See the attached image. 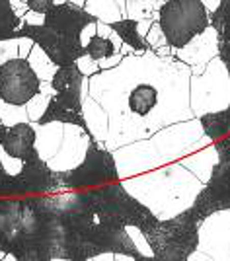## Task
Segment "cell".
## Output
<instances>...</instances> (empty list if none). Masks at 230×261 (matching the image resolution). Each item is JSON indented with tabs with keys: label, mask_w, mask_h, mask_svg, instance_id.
Instances as JSON below:
<instances>
[{
	"label": "cell",
	"mask_w": 230,
	"mask_h": 261,
	"mask_svg": "<svg viewBox=\"0 0 230 261\" xmlns=\"http://www.w3.org/2000/svg\"><path fill=\"white\" fill-rule=\"evenodd\" d=\"M123 187L158 218H172L191 207L203 184L180 162L121 179Z\"/></svg>",
	"instance_id": "6da1fadb"
},
{
	"label": "cell",
	"mask_w": 230,
	"mask_h": 261,
	"mask_svg": "<svg viewBox=\"0 0 230 261\" xmlns=\"http://www.w3.org/2000/svg\"><path fill=\"white\" fill-rule=\"evenodd\" d=\"M199 224L201 222L195 215L187 208L166 220L154 217L141 230L152 248L156 261H187L197 250Z\"/></svg>",
	"instance_id": "7a4b0ae2"
},
{
	"label": "cell",
	"mask_w": 230,
	"mask_h": 261,
	"mask_svg": "<svg viewBox=\"0 0 230 261\" xmlns=\"http://www.w3.org/2000/svg\"><path fill=\"white\" fill-rule=\"evenodd\" d=\"M158 23L168 45L182 49L211 25V14L201 0H164L158 12Z\"/></svg>",
	"instance_id": "3957f363"
},
{
	"label": "cell",
	"mask_w": 230,
	"mask_h": 261,
	"mask_svg": "<svg viewBox=\"0 0 230 261\" xmlns=\"http://www.w3.org/2000/svg\"><path fill=\"white\" fill-rule=\"evenodd\" d=\"M230 106V72L220 57H215L201 74L189 78V108L193 117L222 111Z\"/></svg>",
	"instance_id": "277c9868"
},
{
	"label": "cell",
	"mask_w": 230,
	"mask_h": 261,
	"mask_svg": "<svg viewBox=\"0 0 230 261\" xmlns=\"http://www.w3.org/2000/svg\"><path fill=\"white\" fill-rule=\"evenodd\" d=\"M57 179H59L61 191H80V189L119 181L113 150L92 139L84 160L68 172H57Z\"/></svg>",
	"instance_id": "5b68a950"
},
{
	"label": "cell",
	"mask_w": 230,
	"mask_h": 261,
	"mask_svg": "<svg viewBox=\"0 0 230 261\" xmlns=\"http://www.w3.org/2000/svg\"><path fill=\"white\" fill-rule=\"evenodd\" d=\"M148 141L152 142L162 166L170 162H177L180 158L195 152V150H201L213 142L205 135L199 117L170 123L162 129L154 130L148 137Z\"/></svg>",
	"instance_id": "8992f818"
},
{
	"label": "cell",
	"mask_w": 230,
	"mask_h": 261,
	"mask_svg": "<svg viewBox=\"0 0 230 261\" xmlns=\"http://www.w3.org/2000/svg\"><path fill=\"white\" fill-rule=\"evenodd\" d=\"M187 261H230V208H220L199 224V244Z\"/></svg>",
	"instance_id": "52a82bcc"
},
{
	"label": "cell",
	"mask_w": 230,
	"mask_h": 261,
	"mask_svg": "<svg viewBox=\"0 0 230 261\" xmlns=\"http://www.w3.org/2000/svg\"><path fill=\"white\" fill-rule=\"evenodd\" d=\"M41 86L28 59L14 57L0 66V96L14 106H25Z\"/></svg>",
	"instance_id": "ba28073f"
},
{
	"label": "cell",
	"mask_w": 230,
	"mask_h": 261,
	"mask_svg": "<svg viewBox=\"0 0 230 261\" xmlns=\"http://www.w3.org/2000/svg\"><path fill=\"white\" fill-rule=\"evenodd\" d=\"M16 37H32L35 43L51 57V61L57 66L72 65L80 55H84V47L80 45L78 37H66L61 33L53 32L45 23L41 25H30L22 23L16 30Z\"/></svg>",
	"instance_id": "9c48e42d"
},
{
	"label": "cell",
	"mask_w": 230,
	"mask_h": 261,
	"mask_svg": "<svg viewBox=\"0 0 230 261\" xmlns=\"http://www.w3.org/2000/svg\"><path fill=\"white\" fill-rule=\"evenodd\" d=\"M113 158H115L119 179L144 174V172H150L154 168L162 166L158 154L154 150L152 142L148 141V139H141V141L129 142L125 146L115 148L113 150Z\"/></svg>",
	"instance_id": "30bf717a"
},
{
	"label": "cell",
	"mask_w": 230,
	"mask_h": 261,
	"mask_svg": "<svg viewBox=\"0 0 230 261\" xmlns=\"http://www.w3.org/2000/svg\"><path fill=\"white\" fill-rule=\"evenodd\" d=\"M90 142H92V137L88 135V130H84L78 125H72V123H65L63 142L55 156L51 160H47L49 168L53 172H68V170L76 168L78 164L84 160Z\"/></svg>",
	"instance_id": "8fae6325"
},
{
	"label": "cell",
	"mask_w": 230,
	"mask_h": 261,
	"mask_svg": "<svg viewBox=\"0 0 230 261\" xmlns=\"http://www.w3.org/2000/svg\"><path fill=\"white\" fill-rule=\"evenodd\" d=\"M23 195H49V193H61L57 172L49 168V164L33 150L28 160H23L22 172L18 174Z\"/></svg>",
	"instance_id": "7c38bea8"
},
{
	"label": "cell",
	"mask_w": 230,
	"mask_h": 261,
	"mask_svg": "<svg viewBox=\"0 0 230 261\" xmlns=\"http://www.w3.org/2000/svg\"><path fill=\"white\" fill-rule=\"evenodd\" d=\"M215 57H219V39L213 25L195 35L182 49H175V59L189 66L191 74H201Z\"/></svg>",
	"instance_id": "4fadbf2b"
},
{
	"label": "cell",
	"mask_w": 230,
	"mask_h": 261,
	"mask_svg": "<svg viewBox=\"0 0 230 261\" xmlns=\"http://www.w3.org/2000/svg\"><path fill=\"white\" fill-rule=\"evenodd\" d=\"M94 20L96 18L90 12H86L84 6H78L74 2L53 4L45 12V25L66 37H78L82 28Z\"/></svg>",
	"instance_id": "5bb4252c"
},
{
	"label": "cell",
	"mask_w": 230,
	"mask_h": 261,
	"mask_svg": "<svg viewBox=\"0 0 230 261\" xmlns=\"http://www.w3.org/2000/svg\"><path fill=\"white\" fill-rule=\"evenodd\" d=\"M49 121L72 123V125H78L84 130H88L84 115H82V99L78 94H72V92H55L53 94L45 113L37 123H49Z\"/></svg>",
	"instance_id": "9a60e30c"
},
{
	"label": "cell",
	"mask_w": 230,
	"mask_h": 261,
	"mask_svg": "<svg viewBox=\"0 0 230 261\" xmlns=\"http://www.w3.org/2000/svg\"><path fill=\"white\" fill-rule=\"evenodd\" d=\"M80 99H82V115L86 121L88 135L94 141L106 144L108 141V129H110V117L108 111L101 108L98 99L90 96V88H88V76H84L82 90H80Z\"/></svg>",
	"instance_id": "2e32d148"
},
{
	"label": "cell",
	"mask_w": 230,
	"mask_h": 261,
	"mask_svg": "<svg viewBox=\"0 0 230 261\" xmlns=\"http://www.w3.org/2000/svg\"><path fill=\"white\" fill-rule=\"evenodd\" d=\"M2 148L14 158L28 160L35 150V129L32 121H23L8 127L6 137L2 141Z\"/></svg>",
	"instance_id": "e0dca14e"
},
{
	"label": "cell",
	"mask_w": 230,
	"mask_h": 261,
	"mask_svg": "<svg viewBox=\"0 0 230 261\" xmlns=\"http://www.w3.org/2000/svg\"><path fill=\"white\" fill-rule=\"evenodd\" d=\"M33 129H35V150L47 162L55 156L61 142H63L65 123H61V121L33 123Z\"/></svg>",
	"instance_id": "ac0fdd59"
},
{
	"label": "cell",
	"mask_w": 230,
	"mask_h": 261,
	"mask_svg": "<svg viewBox=\"0 0 230 261\" xmlns=\"http://www.w3.org/2000/svg\"><path fill=\"white\" fill-rule=\"evenodd\" d=\"M177 162L182 164L184 168H187L191 174L197 177L201 184L205 185L209 181V177L213 174L215 166L219 164V150L215 146V142L207 144L205 148L195 150V152L187 154L184 158H180Z\"/></svg>",
	"instance_id": "d6986e66"
},
{
	"label": "cell",
	"mask_w": 230,
	"mask_h": 261,
	"mask_svg": "<svg viewBox=\"0 0 230 261\" xmlns=\"http://www.w3.org/2000/svg\"><path fill=\"white\" fill-rule=\"evenodd\" d=\"M110 25L119 33V37L125 43L131 45L133 49H135V55H143L150 51V47L146 43V37H143V35L139 33L137 20H133V18H121V20L110 23Z\"/></svg>",
	"instance_id": "ffe728a7"
},
{
	"label": "cell",
	"mask_w": 230,
	"mask_h": 261,
	"mask_svg": "<svg viewBox=\"0 0 230 261\" xmlns=\"http://www.w3.org/2000/svg\"><path fill=\"white\" fill-rule=\"evenodd\" d=\"M82 82H84V74L78 70L74 63L66 66H59L55 76L51 80L55 92H72L78 96H80V90H82Z\"/></svg>",
	"instance_id": "44dd1931"
},
{
	"label": "cell",
	"mask_w": 230,
	"mask_h": 261,
	"mask_svg": "<svg viewBox=\"0 0 230 261\" xmlns=\"http://www.w3.org/2000/svg\"><path fill=\"white\" fill-rule=\"evenodd\" d=\"M203 130L211 141H219L222 137L230 135V115L226 113V109L222 111H213V113H205L199 117Z\"/></svg>",
	"instance_id": "7402d4cb"
},
{
	"label": "cell",
	"mask_w": 230,
	"mask_h": 261,
	"mask_svg": "<svg viewBox=\"0 0 230 261\" xmlns=\"http://www.w3.org/2000/svg\"><path fill=\"white\" fill-rule=\"evenodd\" d=\"M28 63H30V66L33 68V72L37 74V78H39L41 82H51L53 76H55L57 68H59V66L51 61V57L45 53L37 43L33 45L32 53L28 55Z\"/></svg>",
	"instance_id": "603a6c76"
},
{
	"label": "cell",
	"mask_w": 230,
	"mask_h": 261,
	"mask_svg": "<svg viewBox=\"0 0 230 261\" xmlns=\"http://www.w3.org/2000/svg\"><path fill=\"white\" fill-rule=\"evenodd\" d=\"M86 12H90L98 22L113 23L121 20V10L117 6V0H86L84 2Z\"/></svg>",
	"instance_id": "cb8c5ba5"
},
{
	"label": "cell",
	"mask_w": 230,
	"mask_h": 261,
	"mask_svg": "<svg viewBox=\"0 0 230 261\" xmlns=\"http://www.w3.org/2000/svg\"><path fill=\"white\" fill-rule=\"evenodd\" d=\"M53 94H55L53 84H51V82H41L39 92H37L32 99H28L25 111H28V117H30L32 123H37V121L41 119V115L45 113V109L49 106V99L53 98Z\"/></svg>",
	"instance_id": "d4e9b609"
},
{
	"label": "cell",
	"mask_w": 230,
	"mask_h": 261,
	"mask_svg": "<svg viewBox=\"0 0 230 261\" xmlns=\"http://www.w3.org/2000/svg\"><path fill=\"white\" fill-rule=\"evenodd\" d=\"M164 0H127V18L133 20H154L158 22V12Z\"/></svg>",
	"instance_id": "484cf974"
},
{
	"label": "cell",
	"mask_w": 230,
	"mask_h": 261,
	"mask_svg": "<svg viewBox=\"0 0 230 261\" xmlns=\"http://www.w3.org/2000/svg\"><path fill=\"white\" fill-rule=\"evenodd\" d=\"M22 25V20L16 16V12L12 10L10 0H0V37L6 39H14L16 37V30Z\"/></svg>",
	"instance_id": "4316f807"
},
{
	"label": "cell",
	"mask_w": 230,
	"mask_h": 261,
	"mask_svg": "<svg viewBox=\"0 0 230 261\" xmlns=\"http://www.w3.org/2000/svg\"><path fill=\"white\" fill-rule=\"evenodd\" d=\"M23 121H30L25 106L8 103V101H4V98L0 96V123H4L6 127H12V125L23 123Z\"/></svg>",
	"instance_id": "83f0119b"
},
{
	"label": "cell",
	"mask_w": 230,
	"mask_h": 261,
	"mask_svg": "<svg viewBox=\"0 0 230 261\" xmlns=\"http://www.w3.org/2000/svg\"><path fill=\"white\" fill-rule=\"evenodd\" d=\"M127 232H129V236H131L133 244H135V248L139 251V259L137 261H156L154 257V251L150 248V244H148V240L144 236V232L139 226H135V224H127L125 226Z\"/></svg>",
	"instance_id": "f1b7e54d"
},
{
	"label": "cell",
	"mask_w": 230,
	"mask_h": 261,
	"mask_svg": "<svg viewBox=\"0 0 230 261\" xmlns=\"http://www.w3.org/2000/svg\"><path fill=\"white\" fill-rule=\"evenodd\" d=\"M113 51H115V49H113V45H111L110 39L99 37V35H94V37L88 41L86 47H84V53H88L92 59H96V61L108 57V55H111Z\"/></svg>",
	"instance_id": "f546056e"
},
{
	"label": "cell",
	"mask_w": 230,
	"mask_h": 261,
	"mask_svg": "<svg viewBox=\"0 0 230 261\" xmlns=\"http://www.w3.org/2000/svg\"><path fill=\"white\" fill-rule=\"evenodd\" d=\"M0 197H23L18 175H8L0 164Z\"/></svg>",
	"instance_id": "4dcf8cb0"
},
{
	"label": "cell",
	"mask_w": 230,
	"mask_h": 261,
	"mask_svg": "<svg viewBox=\"0 0 230 261\" xmlns=\"http://www.w3.org/2000/svg\"><path fill=\"white\" fill-rule=\"evenodd\" d=\"M146 43L150 47V51H158V49L168 45V39H166L164 32H162L158 22H152V25H150V30L146 33Z\"/></svg>",
	"instance_id": "1f68e13d"
},
{
	"label": "cell",
	"mask_w": 230,
	"mask_h": 261,
	"mask_svg": "<svg viewBox=\"0 0 230 261\" xmlns=\"http://www.w3.org/2000/svg\"><path fill=\"white\" fill-rule=\"evenodd\" d=\"M0 164H2L4 172H6L8 175H18L20 172H22L23 160L10 156V154H8L4 148H2V146H0Z\"/></svg>",
	"instance_id": "d6a6232c"
},
{
	"label": "cell",
	"mask_w": 230,
	"mask_h": 261,
	"mask_svg": "<svg viewBox=\"0 0 230 261\" xmlns=\"http://www.w3.org/2000/svg\"><path fill=\"white\" fill-rule=\"evenodd\" d=\"M74 65H76V68L84 74V76H94L96 72H99V65H98V61L96 59H92L88 53L84 55H80L76 61H74Z\"/></svg>",
	"instance_id": "836d02e7"
},
{
	"label": "cell",
	"mask_w": 230,
	"mask_h": 261,
	"mask_svg": "<svg viewBox=\"0 0 230 261\" xmlns=\"http://www.w3.org/2000/svg\"><path fill=\"white\" fill-rule=\"evenodd\" d=\"M14 57H18V39L14 37V39L0 41V66Z\"/></svg>",
	"instance_id": "e575fe53"
},
{
	"label": "cell",
	"mask_w": 230,
	"mask_h": 261,
	"mask_svg": "<svg viewBox=\"0 0 230 261\" xmlns=\"http://www.w3.org/2000/svg\"><path fill=\"white\" fill-rule=\"evenodd\" d=\"M121 61H123V55L119 51H113L111 55H108V57H104V59L98 61L99 70H111V68H115V66L119 65Z\"/></svg>",
	"instance_id": "d590c367"
},
{
	"label": "cell",
	"mask_w": 230,
	"mask_h": 261,
	"mask_svg": "<svg viewBox=\"0 0 230 261\" xmlns=\"http://www.w3.org/2000/svg\"><path fill=\"white\" fill-rule=\"evenodd\" d=\"M96 22H98V20H94V22L86 23V25L82 28V32H80V35H78V41H80V45H82V47H86L88 41H90L94 35H98V28H96Z\"/></svg>",
	"instance_id": "8d00e7d4"
},
{
	"label": "cell",
	"mask_w": 230,
	"mask_h": 261,
	"mask_svg": "<svg viewBox=\"0 0 230 261\" xmlns=\"http://www.w3.org/2000/svg\"><path fill=\"white\" fill-rule=\"evenodd\" d=\"M18 39V57L28 59V55L32 53V47L35 45L32 37H16Z\"/></svg>",
	"instance_id": "74e56055"
},
{
	"label": "cell",
	"mask_w": 230,
	"mask_h": 261,
	"mask_svg": "<svg viewBox=\"0 0 230 261\" xmlns=\"http://www.w3.org/2000/svg\"><path fill=\"white\" fill-rule=\"evenodd\" d=\"M22 23H30V25H41L45 23V14L41 12H35V10H28L25 16L22 18Z\"/></svg>",
	"instance_id": "f35d334b"
},
{
	"label": "cell",
	"mask_w": 230,
	"mask_h": 261,
	"mask_svg": "<svg viewBox=\"0 0 230 261\" xmlns=\"http://www.w3.org/2000/svg\"><path fill=\"white\" fill-rule=\"evenodd\" d=\"M53 4H55V0H28L30 10L41 12V14H45V12L49 10Z\"/></svg>",
	"instance_id": "ab89813d"
},
{
	"label": "cell",
	"mask_w": 230,
	"mask_h": 261,
	"mask_svg": "<svg viewBox=\"0 0 230 261\" xmlns=\"http://www.w3.org/2000/svg\"><path fill=\"white\" fill-rule=\"evenodd\" d=\"M10 6L12 10L16 12V16L22 20L23 16H25V12L30 10V6H28V0H10Z\"/></svg>",
	"instance_id": "60d3db41"
},
{
	"label": "cell",
	"mask_w": 230,
	"mask_h": 261,
	"mask_svg": "<svg viewBox=\"0 0 230 261\" xmlns=\"http://www.w3.org/2000/svg\"><path fill=\"white\" fill-rule=\"evenodd\" d=\"M96 28H98V35L99 37H110L111 33H113V28H111L110 23H106V22H96Z\"/></svg>",
	"instance_id": "b9f144b4"
},
{
	"label": "cell",
	"mask_w": 230,
	"mask_h": 261,
	"mask_svg": "<svg viewBox=\"0 0 230 261\" xmlns=\"http://www.w3.org/2000/svg\"><path fill=\"white\" fill-rule=\"evenodd\" d=\"M154 20H148V18H143V20H137V28H139V33L146 37V33L150 30V25H152Z\"/></svg>",
	"instance_id": "7bdbcfd3"
},
{
	"label": "cell",
	"mask_w": 230,
	"mask_h": 261,
	"mask_svg": "<svg viewBox=\"0 0 230 261\" xmlns=\"http://www.w3.org/2000/svg\"><path fill=\"white\" fill-rule=\"evenodd\" d=\"M108 39L111 41V45H113V49H115V51H119V47L123 45V39L119 37V33H117L115 30H113V33H111V35L108 37Z\"/></svg>",
	"instance_id": "ee69618b"
},
{
	"label": "cell",
	"mask_w": 230,
	"mask_h": 261,
	"mask_svg": "<svg viewBox=\"0 0 230 261\" xmlns=\"http://www.w3.org/2000/svg\"><path fill=\"white\" fill-rule=\"evenodd\" d=\"M203 2V6L207 8L209 14H213V12L219 8V4H220V0H201Z\"/></svg>",
	"instance_id": "f6af8a7d"
},
{
	"label": "cell",
	"mask_w": 230,
	"mask_h": 261,
	"mask_svg": "<svg viewBox=\"0 0 230 261\" xmlns=\"http://www.w3.org/2000/svg\"><path fill=\"white\" fill-rule=\"evenodd\" d=\"M90 261H113V251H101L98 255H94Z\"/></svg>",
	"instance_id": "bcb514c9"
},
{
	"label": "cell",
	"mask_w": 230,
	"mask_h": 261,
	"mask_svg": "<svg viewBox=\"0 0 230 261\" xmlns=\"http://www.w3.org/2000/svg\"><path fill=\"white\" fill-rule=\"evenodd\" d=\"M113 261H137L135 255H129V253H113Z\"/></svg>",
	"instance_id": "7dc6e473"
},
{
	"label": "cell",
	"mask_w": 230,
	"mask_h": 261,
	"mask_svg": "<svg viewBox=\"0 0 230 261\" xmlns=\"http://www.w3.org/2000/svg\"><path fill=\"white\" fill-rule=\"evenodd\" d=\"M119 53L123 55V57H129V55H135V49H133L131 45H127L123 41V45L119 47Z\"/></svg>",
	"instance_id": "c3c4849f"
},
{
	"label": "cell",
	"mask_w": 230,
	"mask_h": 261,
	"mask_svg": "<svg viewBox=\"0 0 230 261\" xmlns=\"http://www.w3.org/2000/svg\"><path fill=\"white\" fill-rule=\"evenodd\" d=\"M6 130H8V127H6L4 123H0V146H2V141H4V137H6Z\"/></svg>",
	"instance_id": "681fc988"
},
{
	"label": "cell",
	"mask_w": 230,
	"mask_h": 261,
	"mask_svg": "<svg viewBox=\"0 0 230 261\" xmlns=\"http://www.w3.org/2000/svg\"><path fill=\"white\" fill-rule=\"evenodd\" d=\"M63 2H74V4H78V6H84L86 0H55V4H63Z\"/></svg>",
	"instance_id": "f907efd6"
},
{
	"label": "cell",
	"mask_w": 230,
	"mask_h": 261,
	"mask_svg": "<svg viewBox=\"0 0 230 261\" xmlns=\"http://www.w3.org/2000/svg\"><path fill=\"white\" fill-rule=\"evenodd\" d=\"M0 41H4V39H2V37H0Z\"/></svg>",
	"instance_id": "816d5d0a"
}]
</instances>
